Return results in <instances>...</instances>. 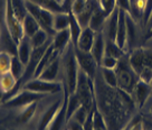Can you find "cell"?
<instances>
[{"label":"cell","instance_id":"33","mask_svg":"<svg viewBox=\"0 0 152 130\" xmlns=\"http://www.w3.org/2000/svg\"><path fill=\"white\" fill-rule=\"evenodd\" d=\"M11 54L8 52H0V75L10 72Z\"/></svg>","mask_w":152,"mask_h":130},{"label":"cell","instance_id":"27","mask_svg":"<svg viewBox=\"0 0 152 130\" xmlns=\"http://www.w3.org/2000/svg\"><path fill=\"white\" fill-rule=\"evenodd\" d=\"M137 38V27L135 21L131 15L126 14V45L132 46Z\"/></svg>","mask_w":152,"mask_h":130},{"label":"cell","instance_id":"26","mask_svg":"<svg viewBox=\"0 0 152 130\" xmlns=\"http://www.w3.org/2000/svg\"><path fill=\"white\" fill-rule=\"evenodd\" d=\"M105 55L120 59L124 56V49H122L115 42L107 39L105 42Z\"/></svg>","mask_w":152,"mask_h":130},{"label":"cell","instance_id":"48","mask_svg":"<svg viewBox=\"0 0 152 130\" xmlns=\"http://www.w3.org/2000/svg\"><path fill=\"white\" fill-rule=\"evenodd\" d=\"M55 1H56V2H58L59 5H62V4H63V0H55Z\"/></svg>","mask_w":152,"mask_h":130},{"label":"cell","instance_id":"40","mask_svg":"<svg viewBox=\"0 0 152 130\" xmlns=\"http://www.w3.org/2000/svg\"><path fill=\"white\" fill-rule=\"evenodd\" d=\"M87 1L88 0H74V2L72 5V11H73V14L74 15L80 14L82 10L86 7Z\"/></svg>","mask_w":152,"mask_h":130},{"label":"cell","instance_id":"19","mask_svg":"<svg viewBox=\"0 0 152 130\" xmlns=\"http://www.w3.org/2000/svg\"><path fill=\"white\" fill-rule=\"evenodd\" d=\"M21 25H23V30H24L25 37H28V38H30L34 34H36L38 30L40 29V26L38 24V21L28 12L24 17V19L21 21Z\"/></svg>","mask_w":152,"mask_h":130},{"label":"cell","instance_id":"23","mask_svg":"<svg viewBox=\"0 0 152 130\" xmlns=\"http://www.w3.org/2000/svg\"><path fill=\"white\" fill-rule=\"evenodd\" d=\"M119 7H116L114 11L109 16V24H107V39L115 42L116 37V29H118V23H119Z\"/></svg>","mask_w":152,"mask_h":130},{"label":"cell","instance_id":"50","mask_svg":"<svg viewBox=\"0 0 152 130\" xmlns=\"http://www.w3.org/2000/svg\"><path fill=\"white\" fill-rule=\"evenodd\" d=\"M0 36H1V30H0Z\"/></svg>","mask_w":152,"mask_h":130},{"label":"cell","instance_id":"10","mask_svg":"<svg viewBox=\"0 0 152 130\" xmlns=\"http://www.w3.org/2000/svg\"><path fill=\"white\" fill-rule=\"evenodd\" d=\"M132 94L137 106L139 108H142L145 104L147 100L149 99L150 94H151V84H147L144 82L138 81V83L134 87Z\"/></svg>","mask_w":152,"mask_h":130},{"label":"cell","instance_id":"44","mask_svg":"<svg viewBox=\"0 0 152 130\" xmlns=\"http://www.w3.org/2000/svg\"><path fill=\"white\" fill-rule=\"evenodd\" d=\"M73 2H74V0H63L62 6L66 12H68L69 10H72V5H73Z\"/></svg>","mask_w":152,"mask_h":130},{"label":"cell","instance_id":"1","mask_svg":"<svg viewBox=\"0 0 152 130\" xmlns=\"http://www.w3.org/2000/svg\"><path fill=\"white\" fill-rule=\"evenodd\" d=\"M76 95L78 96L82 106L86 109L92 110L95 106V91H94V80L91 79L86 73L80 70L77 85H76Z\"/></svg>","mask_w":152,"mask_h":130},{"label":"cell","instance_id":"3","mask_svg":"<svg viewBox=\"0 0 152 130\" xmlns=\"http://www.w3.org/2000/svg\"><path fill=\"white\" fill-rule=\"evenodd\" d=\"M78 73H80V66L77 59L75 57L74 53V45L72 49H69V53L66 57L65 63V81H64V87H66L68 93H75L76 85H77V79H78Z\"/></svg>","mask_w":152,"mask_h":130},{"label":"cell","instance_id":"5","mask_svg":"<svg viewBox=\"0 0 152 130\" xmlns=\"http://www.w3.org/2000/svg\"><path fill=\"white\" fill-rule=\"evenodd\" d=\"M25 90L31 92L40 93V94H50V93H59L64 90L63 83L57 81H45L42 79L35 77L24 85Z\"/></svg>","mask_w":152,"mask_h":130},{"label":"cell","instance_id":"11","mask_svg":"<svg viewBox=\"0 0 152 130\" xmlns=\"http://www.w3.org/2000/svg\"><path fill=\"white\" fill-rule=\"evenodd\" d=\"M95 37H96V33L93 29H91L90 27L83 28L75 47L78 48L80 51H83V52H91V49L93 47V44H94Z\"/></svg>","mask_w":152,"mask_h":130},{"label":"cell","instance_id":"41","mask_svg":"<svg viewBox=\"0 0 152 130\" xmlns=\"http://www.w3.org/2000/svg\"><path fill=\"white\" fill-rule=\"evenodd\" d=\"M116 6L129 15L131 14V0H116Z\"/></svg>","mask_w":152,"mask_h":130},{"label":"cell","instance_id":"51","mask_svg":"<svg viewBox=\"0 0 152 130\" xmlns=\"http://www.w3.org/2000/svg\"><path fill=\"white\" fill-rule=\"evenodd\" d=\"M96 1H99V0H96Z\"/></svg>","mask_w":152,"mask_h":130},{"label":"cell","instance_id":"14","mask_svg":"<svg viewBox=\"0 0 152 130\" xmlns=\"http://www.w3.org/2000/svg\"><path fill=\"white\" fill-rule=\"evenodd\" d=\"M68 44H72L71 33L68 29H64L61 32H56L52 40V45L54 49L61 54L65 51V48L68 46Z\"/></svg>","mask_w":152,"mask_h":130},{"label":"cell","instance_id":"45","mask_svg":"<svg viewBox=\"0 0 152 130\" xmlns=\"http://www.w3.org/2000/svg\"><path fill=\"white\" fill-rule=\"evenodd\" d=\"M151 38H152V27H150L149 30H148L147 35H145V37H144V40H149V39Z\"/></svg>","mask_w":152,"mask_h":130},{"label":"cell","instance_id":"24","mask_svg":"<svg viewBox=\"0 0 152 130\" xmlns=\"http://www.w3.org/2000/svg\"><path fill=\"white\" fill-rule=\"evenodd\" d=\"M54 30L61 32L64 29H68L69 26V15L66 11L63 12H56L54 15Z\"/></svg>","mask_w":152,"mask_h":130},{"label":"cell","instance_id":"20","mask_svg":"<svg viewBox=\"0 0 152 130\" xmlns=\"http://www.w3.org/2000/svg\"><path fill=\"white\" fill-rule=\"evenodd\" d=\"M17 82H18L17 79L10 72L1 74L0 75V90L5 94L9 95L10 93L15 90V87L17 85Z\"/></svg>","mask_w":152,"mask_h":130},{"label":"cell","instance_id":"46","mask_svg":"<svg viewBox=\"0 0 152 130\" xmlns=\"http://www.w3.org/2000/svg\"><path fill=\"white\" fill-rule=\"evenodd\" d=\"M147 26H149V28H150V27H152V14H151V16H150V18H149V21H148Z\"/></svg>","mask_w":152,"mask_h":130},{"label":"cell","instance_id":"29","mask_svg":"<svg viewBox=\"0 0 152 130\" xmlns=\"http://www.w3.org/2000/svg\"><path fill=\"white\" fill-rule=\"evenodd\" d=\"M48 37H49V35H48L47 32H45L44 29L40 28L36 34H34L29 38V40H30L33 48H38L44 46L46 43H48Z\"/></svg>","mask_w":152,"mask_h":130},{"label":"cell","instance_id":"36","mask_svg":"<svg viewBox=\"0 0 152 130\" xmlns=\"http://www.w3.org/2000/svg\"><path fill=\"white\" fill-rule=\"evenodd\" d=\"M91 112V110H88V109H86L85 106H81L77 110L75 111V113L73 115V117H72V119H74L75 121H77V122H80L81 125H83L84 123V121L86 120V118H87V116H88V113Z\"/></svg>","mask_w":152,"mask_h":130},{"label":"cell","instance_id":"17","mask_svg":"<svg viewBox=\"0 0 152 130\" xmlns=\"http://www.w3.org/2000/svg\"><path fill=\"white\" fill-rule=\"evenodd\" d=\"M91 54H92L93 57L95 58L97 65L101 66L102 58L104 57V55H105V42H104V38H103V35L101 34V32L99 33V35H96V37H95L93 47L91 49Z\"/></svg>","mask_w":152,"mask_h":130},{"label":"cell","instance_id":"4","mask_svg":"<svg viewBox=\"0 0 152 130\" xmlns=\"http://www.w3.org/2000/svg\"><path fill=\"white\" fill-rule=\"evenodd\" d=\"M6 24H7L8 33L10 34L11 38L18 45L20 40L25 37V34L23 30L21 21L17 18V16L14 12L11 0H7V4H6Z\"/></svg>","mask_w":152,"mask_h":130},{"label":"cell","instance_id":"25","mask_svg":"<svg viewBox=\"0 0 152 130\" xmlns=\"http://www.w3.org/2000/svg\"><path fill=\"white\" fill-rule=\"evenodd\" d=\"M82 106L81 101L78 99V96L76 95V93H69L67 96V106H66V118L67 121L71 120L73 115L75 113V111Z\"/></svg>","mask_w":152,"mask_h":130},{"label":"cell","instance_id":"39","mask_svg":"<svg viewBox=\"0 0 152 130\" xmlns=\"http://www.w3.org/2000/svg\"><path fill=\"white\" fill-rule=\"evenodd\" d=\"M152 14V0H145V5H144V10H143L142 14V23L144 26L148 25L149 18Z\"/></svg>","mask_w":152,"mask_h":130},{"label":"cell","instance_id":"16","mask_svg":"<svg viewBox=\"0 0 152 130\" xmlns=\"http://www.w3.org/2000/svg\"><path fill=\"white\" fill-rule=\"evenodd\" d=\"M31 53H33V46L30 44V40L28 37H24L20 40V43L17 45V56L23 62L25 66L30 61Z\"/></svg>","mask_w":152,"mask_h":130},{"label":"cell","instance_id":"2","mask_svg":"<svg viewBox=\"0 0 152 130\" xmlns=\"http://www.w3.org/2000/svg\"><path fill=\"white\" fill-rule=\"evenodd\" d=\"M115 73L118 79V89L132 95V92L135 84L138 83L139 77L130 66L129 59L125 61L123 57L120 58L118 66L115 68Z\"/></svg>","mask_w":152,"mask_h":130},{"label":"cell","instance_id":"22","mask_svg":"<svg viewBox=\"0 0 152 130\" xmlns=\"http://www.w3.org/2000/svg\"><path fill=\"white\" fill-rule=\"evenodd\" d=\"M129 64L134 71V73L139 75L140 72L143 70V58H142V48H138L133 52L129 57Z\"/></svg>","mask_w":152,"mask_h":130},{"label":"cell","instance_id":"9","mask_svg":"<svg viewBox=\"0 0 152 130\" xmlns=\"http://www.w3.org/2000/svg\"><path fill=\"white\" fill-rule=\"evenodd\" d=\"M64 87V84H63ZM68 91L66 90V87H64V96H63V103L59 110L57 112V115L55 116L54 120L52 121V123L49 125L47 130H63V128L67 126V118H66V106H67V96H68Z\"/></svg>","mask_w":152,"mask_h":130},{"label":"cell","instance_id":"37","mask_svg":"<svg viewBox=\"0 0 152 130\" xmlns=\"http://www.w3.org/2000/svg\"><path fill=\"white\" fill-rule=\"evenodd\" d=\"M118 63H119V59L109 56V55H104V57L102 58V62H101V68L115 70V68L118 66Z\"/></svg>","mask_w":152,"mask_h":130},{"label":"cell","instance_id":"49","mask_svg":"<svg viewBox=\"0 0 152 130\" xmlns=\"http://www.w3.org/2000/svg\"><path fill=\"white\" fill-rule=\"evenodd\" d=\"M94 130H103V129H96V128H94Z\"/></svg>","mask_w":152,"mask_h":130},{"label":"cell","instance_id":"30","mask_svg":"<svg viewBox=\"0 0 152 130\" xmlns=\"http://www.w3.org/2000/svg\"><path fill=\"white\" fill-rule=\"evenodd\" d=\"M102 76L104 82L110 87L118 89V79H116V73L115 70H110V68H102Z\"/></svg>","mask_w":152,"mask_h":130},{"label":"cell","instance_id":"42","mask_svg":"<svg viewBox=\"0 0 152 130\" xmlns=\"http://www.w3.org/2000/svg\"><path fill=\"white\" fill-rule=\"evenodd\" d=\"M125 130H144V126H143V122L141 121V119L138 118L137 120L133 121Z\"/></svg>","mask_w":152,"mask_h":130},{"label":"cell","instance_id":"28","mask_svg":"<svg viewBox=\"0 0 152 130\" xmlns=\"http://www.w3.org/2000/svg\"><path fill=\"white\" fill-rule=\"evenodd\" d=\"M25 68H26V66H25L24 64H23V62L19 59V57L17 56V54L11 56L10 73L17 79V81H19V80L23 77V75H24V73H25Z\"/></svg>","mask_w":152,"mask_h":130},{"label":"cell","instance_id":"18","mask_svg":"<svg viewBox=\"0 0 152 130\" xmlns=\"http://www.w3.org/2000/svg\"><path fill=\"white\" fill-rule=\"evenodd\" d=\"M58 72H59V57H57L52 63H49L44 68L43 72L39 74L38 79H42L45 81H56Z\"/></svg>","mask_w":152,"mask_h":130},{"label":"cell","instance_id":"43","mask_svg":"<svg viewBox=\"0 0 152 130\" xmlns=\"http://www.w3.org/2000/svg\"><path fill=\"white\" fill-rule=\"evenodd\" d=\"M67 130H83V125L74 119H71L67 121Z\"/></svg>","mask_w":152,"mask_h":130},{"label":"cell","instance_id":"8","mask_svg":"<svg viewBox=\"0 0 152 130\" xmlns=\"http://www.w3.org/2000/svg\"><path fill=\"white\" fill-rule=\"evenodd\" d=\"M62 103H63V99H57L56 101L53 102L52 104L44 111V113L40 116V119H39V122H38L37 130L48 129V127L52 123V121L54 120V118L57 115V112L59 110Z\"/></svg>","mask_w":152,"mask_h":130},{"label":"cell","instance_id":"6","mask_svg":"<svg viewBox=\"0 0 152 130\" xmlns=\"http://www.w3.org/2000/svg\"><path fill=\"white\" fill-rule=\"evenodd\" d=\"M46 94H40V93L31 92L24 89V91L19 92V93H15L14 95H11L9 99H7L6 106H9V108H23V106H27L29 103L39 101Z\"/></svg>","mask_w":152,"mask_h":130},{"label":"cell","instance_id":"35","mask_svg":"<svg viewBox=\"0 0 152 130\" xmlns=\"http://www.w3.org/2000/svg\"><path fill=\"white\" fill-rule=\"evenodd\" d=\"M99 5H100L101 9L103 10L107 16L112 14L114 9L118 7L116 6V0H99Z\"/></svg>","mask_w":152,"mask_h":130},{"label":"cell","instance_id":"31","mask_svg":"<svg viewBox=\"0 0 152 130\" xmlns=\"http://www.w3.org/2000/svg\"><path fill=\"white\" fill-rule=\"evenodd\" d=\"M145 0H131V16L133 19L142 18Z\"/></svg>","mask_w":152,"mask_h":130},{"label":"cell","instance_id":"34","mask_svg":"<svg viewBox=\"0 0 152 130\" xmlns=\"http://www.w3.org/2000/svg\"><path fill=\"white\" fill-rule=\"evenodd\" d=\"M93 123H94V128L96 129L107 130V122L105 120V117L102 115L101 111H99L96 106L93 112Z\"/></svg>","mask_w":152,"mask_h":130},{"label":"cell","instance_id":"52","mask_svg":"<svg viewBox=\"0 0 152 130\" xmlns=\"http://www.w3.org/2000/svg\"><path fill=\"white\" fill-rule=\"evenodd\" d=\"M151 84H152V83H151Z\"/></svg>","mask_w":152,"mask_h":130},{"label":"cell","instance_id":"7","mask_svg":"<svg viewBox=\"0 0 152 130\" xmlns=\"http://www.w3.org/2000/svg\"><path fill=\"white\" fill-rule=\"evenodd\" d=\"M74 53H75V57L77 59L80 70H82L91 79L94 80L99 65L95 61V58L93 57V55L91 54V52H83V51H80L78 48H76L74 46Z\"/></svg>","mask_w":152,"mask_h":130},{"label":"cell","instance_id":"32","mask_svg":"<svg viewBox=\"0 0 152 130\" xmlns=\"http://www.w3.org/2000/svg\"><path fill=\"white\" fill-rule=\"evenodd\" d=\"M36 108H37V102H33V103H29L27 106H23L20 115H19V120L21 122H27L28 120H30L36 111Z\"/></svg>","mask_w":152,"mask_h":130},{"label":"cell","instance_id":"15","mask_svg":"<svg viewBox=\"0 0 152 130\" xmlns=\"http://www.w3.org/2000/svg\"><path fill=\"white\" fill-rule=\"evenodd\" d=\"M109 18V16L105 14L103 10L101 9L100 5L95 8L94 12L92 15L90 20V24H88V27L91 29H93L95 33L97 32H101L103 27H104L105 23H106V19Z\"/></svg>","mask_w":152,"mask_h":130},{"label":"cell","instance_id":"12","mask_svg":"<svg viewBox=\"0 0 152 130\" xmlns=\"http://www.w3.org/2000/svg\"><path fill=\"white\" fill-rule=\"evenodd\" d=\"M54 12L48 9H45L42 7L40 12L38 15V17L36 20L38 21V24L40 26V28L44 29L45 32H47L49 36H54L55 35V30H54Z\"/></svg>","mask_w":152,"mask_h":130},{"label":"cell","instance_id":"47","mask_svg":"<svg viewBox=\"0 0 152 130\" xmlns=\"http://www.w3.org/2000/svg\"><path fill=\"white\" fill-rule=\"evenodd\" d=\"M4 95H5V93H4V92L0 90V101H1V99L4 98Z\"/></svg>","mask_w":152,"mask_h":130},{"label":"cell","instance_id":"21","mask_svg":"<svg viewBox=\"0 0 152 130\" xmlns=\"http://www.w3.org/2000/svg\"><path fill=\"white\" fill-rule=\"evenodd\" d=\"M68 15H69V26H68V30H69V33H71L72 44L75 46L78 38H80V35H81L82 30H83V27H82L81 24L78 23L76 16L73 14L72 10L68 11Z\"/></svg>","mask_w":152,"mask_h":130},{"label":"cell","instance_id":"13","mask_svg":"<svg viewBox=\"0 0 152 130\" xmlns=\"http://www.w3.org/2000/svg\"><path fill=\"white\" fill-rule=\"evenodd\" d=\"M126 14H128L126 11L120 9L119 23H118L116 37H115V43L122 49H125V46H126Z\"/></svg>","mask_w":152,"mask_h":130},{"label":"cell","instance_id":"38","mask_svg":"<svg viewBox=\"0 0 152 130\" xmlns=\"http://www.w3.org/2000/svg\"><path fill=\"white\" fill-rule=\"evenodd\" d=\"M138 77H139V81L147 83V84H151L152 83V68H148V66L143 68V70L140 72Z\"/></svg>","mask_w":152,"mask_h":130}]
</instances>
